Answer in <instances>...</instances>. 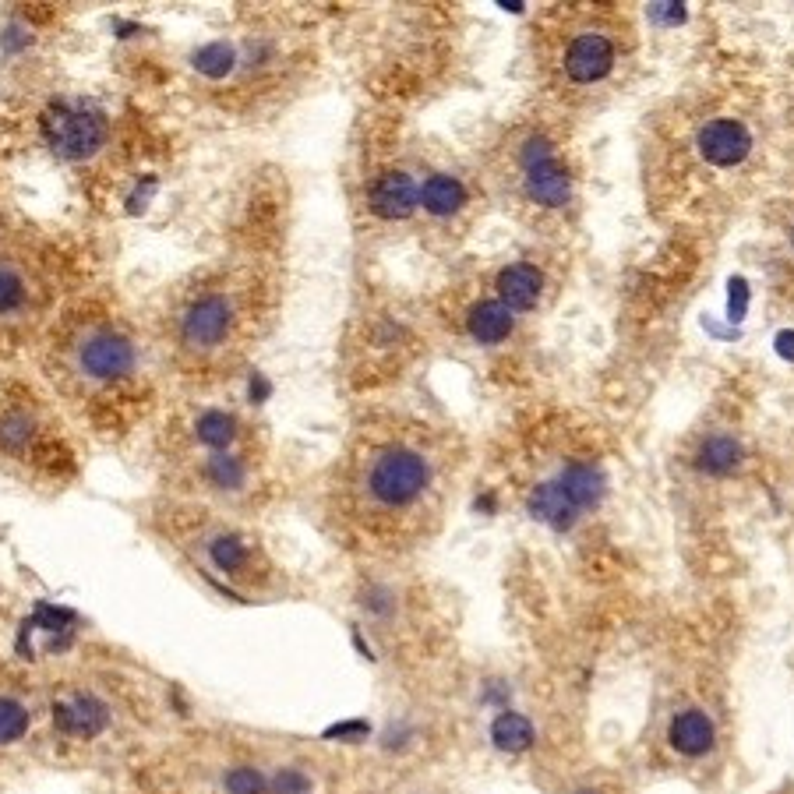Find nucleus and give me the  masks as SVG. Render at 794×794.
I'll return each mask as SVG.
<instances>
[{
    "label": "nucleus",
    "instance_id": "1",
    "mask_svg": "<svg viewBox=\"0 0 794 794\" xmlns=\"http://www.w3.org/2000/svg\"><path fill=\"white\" fill-rule=\"evenodd\" d=\"M39 131H43L46 145L53 156L68 159V163H82L92 159L106 142V117L96 106L85 103H50L39 117Z\"/></svg>",
    "mask_w": 794,
    "mask_h": 794
},
{
    "label": "nucleus",
    "instance_id": "2",
    "mask_svg": "<svg viewBox=\"0 0 794 794\" xmlns=\"http://www.w3.org/2000/svg\"><path fill=\"white\" fill-rule=\"evenodd\" d=\"M368 487H371V498L389 505V509L410 505L427 487V463L410 449H389L375 459V466H371Z\"/></svg>",
    "mask_w": 794,
    "mask_h": 794
},
{
    "label": "nucleus",
    "instance_id": "3",
    "mask_svg": "<svg viewBox=\"0 0 794 794\" xmlns=\"http://www.w3.org/2000/svg\"><path fill=\"white\" fill-rule=\"evenodd\" d=\"M78 368L92 382H117V378L131 375V368H135V343L110 329L89 332L82 339V346H78Z\"/></svg>",
    "mask_w": 794,
    "mask_h": 794
},
{
    "label": "nucleus",
    "instance_id": "4",
    "mask_svg": "<svg viewBox=\"0 0 794 794\" xmlns=\"http://www.w3.org/2000/svg\"><path fill=\"white\" fill-rule=\"evenodd\" d=\"M233 325V311L223 297H202L188 308V315L180 318V339L195 350H209V346L223 343L226 332Z\"/></svg>",
    "mask_w": 794,
    "mask_h": 794
},
{
    "label": "nucleus",
    "instance_id": "5",
    "mask_svg": "<svg viewBox=\"0 0 794 794\" xmlns=\"http://www.w3.org/2000/svg\"><path fill=\"white\" fill-rule=\"evenodd\" d=\"M50 717H53V727H57L60 735H68V738H96V735H103L106 724H110V706H106L99 696L78 692V696L53 703Z\"/></svg>",
    "mask_w": 794,
    "mask_h": 794
},
{
    "label": "nucleus",
    "instance_id": "6",
    "mask_svg": "<svg viewBox=\"0 0 794 794\" xmlns=\"http://www.w3.org/2000/svg\"><path fill=\"white\" fill-rule=\"evenodd\" d=\"M611 64H615V46H611L607 36H600V32H583V36H576L569 53H565V75L579 85L600 82V78L611 71Z\"/></svg>",
    "mask_w": 794,
    "mask_h": 794
},
{
    "label": "nucleus",
    "instance_id": "7",
    "mask_svg": "<svg viewBox=\"0 0 794 794\" xmlns=\"http://www.w3.org/2000/svg\"><path fill=\"white\" fill-rule=\"evenodd\" d=\"M752 149V135L745 131L742 120L720 117L710 120L703 131H699V152L703 159H710L713 166H735L749 156Z\"/></svg>",
    "mask_w": 794,
    "mask_h": 794
},
{
    "label": "nucleus",
    "instance_id": "8",
    "mask_svg": "<svg viewBox=\"0 0 794 794\" xmlns=\"http://www.w3.org/2000/svg\"><path fill=\"white\" fill-rule=\"evenodd\" d=\"M368 202H371V212H375V216H382V219H406L413 209H417L420 191H417V184H413V180L406 177V173L389 170V173H382V177H378L375 184H371Z\"/></svg>",
    "mask_w": 794,
    "mask_h": 794
},
{
    "label": "nucleus",
    "instance_id": "9",
    "mask_svg": "<svg viewBox=\"0 0 794 794\" xmlns=\"http://www.w3.org/2000/svg\"><path fill=\"white\" fill-rule=\"evenodd\" d=\"M713 738H717V731H713V720L703 710L678 713L667 727V742L682 756H706L713 749Z\"/></svg>",
    "mask_w": 794,
    "mask_h": 794
},
{
    "label": "nucleus",
    "instance_id": "10",
    "mask_svg": "<svg viewBox=\"0 0 794 794\" xmlns=\"http://www.w3.org/2000/svg\"><path fill=\"white\" fill-rule=\"evenodd\" d=\"M540 290H544V276L533 265L516 262L498 272V297L509 311H530L537 304Z\"/></svg>",
    "mask_w": 794,
    "mask_h": 794
},
{
    "label": "nucleus",
    "instance_id": "11",
    "mask_svg": "<svg viewBox=\"0 0 794 794\" xmlns=\"http://www.w3.org/2000/svg\"><path fill=\"white\" fill-rule=\"evenodd\" d=\"M526 191H530L533 202L547 205V209H562L569 202V173L555 163V159H544V163L526 166Z\"/></svg>",
    "mask_w": 794,
    "mask_h": 794
},
{
    "label": "nucleus",
    "instance_id": "12",
    "mask_svg": "<svg viewBox=\"0 0 794 794\" xmlns=\"http://www.w3.org/2000/svg\"><path fill=\"white\" fill-rule=\"evenodd\" d=\"M466 325H470V336L477 339V343L495 346V343H502V339H509L512 311L505 308L502 300H480L477 308L470 311V318H466Z\"/></svg>",
    "mask_w": 794,
    "mask_h": 794
},
{
    "label": "nucleus",
    "instance_id": "13",
    "mask_svg": "<svg viewBox=\"0 0 794 794\" xmlns=\"http://www.w3.org/2000/svg\"><path fill=\"white\" fill-rule=\"evenodd\" d=\"M558 487H562V495L569 498L576 509H590V505H597L600 495H604V477H600V470H593L590 463H572L569 470L562 473Z\"/></svg>",
    "mask_w": 794,
    "mask_h": 794
},
{
    "label": "nucleus",
    "instance_id": "14",
    "mask_svg": "<svg viewBox=\"0 0 794 794\" xmlns=\"http://www.w3.org/2000/svg\"><path fill=\"white\" fill-rule=\"evenodd\" d=\"M530 512L537 519H544L547 526H555V530H569V526L576 523L579 509L562 495V487L558 484H540L530 495Z\"/></svg>",
    "mask_w": 794,
    "mask_h": 794
},
{
    "label": "nucleus",
    "instance_id": "15",
    "mask_svg": "<svg viewBox=\"0 0 794 794\" xmlns=\"http://www.w3.org/2000/svg\"><path fill=\"white\" fill-rule=\"evenodd\" d=\"M420 202H424L427 212H435V216H452V212L463 209L466 191H463V184H459L456 177L435 173V177H431L424 188H420Z\"/></svg>",
    "mask_w": 794,
    "mask_h": 794
},
{
    "label": "nucleus",
    "instance_id": "16",
    "mask_svg": "<svg viewBox=\"0 0 794 794\" xmlns=\"http://www.w3.org/2000/svg\"><path fill=\"white\" fill-rule=\"evenodd\" d=\"M699 470L706 473H717V477H724V473H731L738 463H742V445L735 442V438H706L703 445H699V456H696Z\"/></svg>",
    "mask_w": 794,
    "mask_h": 794
},
{
    "label": "nucleus",
    "instance_id": "17",
    "mask_svg": "<svg viewBox=\"0 0 794 794\" xmlns=\"http://www.w3.org/2000/svg\"><path fill=\"white\" fill-rule=\"evenodd\" d=\"M491 742L502 752H526L533 745V724L523 713H502V717L491 724Z\"/></svg>",
    "mask_w": 794,
    "mask_h": 794
},
{
    "label": "nucleus",
    "instance_id": "18",
    "mask_svg": "<svg viewBox=\"0 0 794 794\" xmlns=\"http://www.w3.org/2000/svg\"><path fill=\"white\" fill-rule=\"evenodd\" d=\"M195 435H198V442H202V445L223 452V449H230V442L237 438V420H233L230 413H223V410H209V413H202V417H198Z\"/></svg>",
    "mask_w": 794,
    "mask_h": 794
},
{
    "label": "nucleus",
    "instance_id": "19",
    "mask_svg": "<svg viewBox=\"0 0 794 794\" xmlns=\"http://www.w3.org/2000/svg\"><path fill=\"white\" fill-rule=\"evenodd\" d=\"M191 64L205 78H226L233 71V64H237V50L230 43H205L202 50H195Z\"/></svg>",
    "mask_w": 794,
    "mask_h": 794
},
{
    "label": "nucleus",
    "instance_id": "20",
    "mask_svg": "<svg viewBox=\"0 0 794 794\" xmlns=\"http://www.w3.org/2000/svg\"><path fill=\"white\" fill-rule=\"evenodd\" d=\"M78 622V615L71 611V607H57V604H36L32 607V615L25 618V625L29 629H43V632H53V636H60V632H71Z\"/></svg>",
    "mask_w": 794,
    "mask_h": 794
},
{
    "label": "nucleus",
    "instance_id": "21",
    "mask_svg": "<svg viewBox=\"0 0 794 794\" xmlns=\"http://www.w3.org/2000/svg\"><path fill=\"white\" fill-rule=\"evenodd\" d=\"M29 731V710L18 699L0 696V745H15Z\"/></svg>",
    "mask_w": 794,
    "mask_h": 794
},
{
    "label": "nucleus",
    "instance_id": "22",
    "mask_svg": "<svg viewBox=\"0 0 794 794\" xmlns=\"http://www.w3.org/2000/svg\"><path fill=\"white\" fill-rule=\"evenodd\" d=\"M209 558L219 572H237L248 562V547L240 544V537H233V533H223V537H216L209 544Z\"/></svg>",
    "mask_w": 794,
    "mask_h": 794
},
{
    "label": "nucleus",
    "instance_id": "23",
    "mask_svg": "<svg viewBox=\"0 0 794 794\" xmlns=\"http://www.w3.org/2000/svg\"><path fill=\"white\" fill-rule=\"evenodd\" d=\"M205 477L212 480L223 491H233V487L244 484V463L237 456H226V452H216V456L205 463Z\"/></svg>",
    "mask_w": 794,
    "mask_h": 794
},
{
    "label": "nucleus",
    "instance_id": "24",
    "mask_svg": "<svg viewBox=\"0 0 794 794\" xmlns=\"http://www.w3.org/2000/svg\"><path fill=\"white\" fill-rule=\"evenodd\" d=\"M36 435V424H32L25 413H8V417H0V445L4 449H25Z\"/></svg>",
    "mask_w": 794,
    "mask_h": 794
},
{
    "label": "nucleus",
    "instance_id": "25",
    "mask_svg": "<svg viewBox=\"0 0 794 794\" xmlns=\"http://www.w3.org/2000/svg\"><path fill=\"white\" fill-rule=\"evenodd\" d=\"M25 304V279L11 265H0V318L15 315Z\"/></svg>",
    "mask_w": 794,
    "mask_h": 794
},
{
    "label": "nucleus",
    "instance_id": "26",
    "mask_svg": "<svg viewBox=\"0 0 794 794\" xmlns=\"http://www.w3.org/2000/svg\"><path fill=\"white\" fill-rule=\"evenodd\" d=\"M226 794H269V780L255 766H233L223 777Z\"/></svg>",
    "mask_w": 794,
    "mask_h": 794
},
{
    "label": "nucleus",
    "instance_id": "27",
    "mask_svg": "<svg viewBox=\"0 0 794 794\" xmlns=\"http://www.w3.org/2000/svg\"><path fill=\"white\" fill-rule=\"evenodd\" d=\"M269 794H311V777L297 766H283L269 780Z\"/></svg>",
    "mask_w": 794,
    "mask_h": 794
},
{
    "label": "nucleus",
    "instance_id": "28",
    "mask_svg": "<svg viewBox=\"0 0 794 794\" xmlns=\"http://www.w3.org/2000/svg\"><path fill=\"white\" fill-rule=\"evenodd\" d=\"M371 727L364 724V720H346V724H336L325 731V738H364Z\"/></svg>",
    "mask_w": 794,
    "mask_h": 794
},
{
    "label": "nucleus",
    "instance_id": "29",
    "mask_svg": "<svg viewBox=\"0 0 794 794\" xmlns=\"http://www.w3.org/2000/svg\"><path fill=\"white\" fill-rule=\"evenodd\" d=\"M745 300H749V290H745V279H735V283H731V322H742V315H745Z\"/></svg>",
    "mask_w": 794,
    "mask_h": 794
},
{
    "label": "nucleus",
    "instance_id": "30",
    "mask_svg": "<svg viewBox=\"0 0 794 794\" xmlns=\"http://www.w3.org/2000/svg\"><path fill=\"white\" fill-rule=\"evenodd\" d=\"M650 15L653 18H667V22H682L685 11H682V4H653Z\"/></svg>",
    "mask_w": 794,
    "mask_h": 794
},
{
    "label": "nucleus",
    "instance_id": "31",
    "mask_svg": "<svg viewBox=\"0 0 794 794\" xmlns=\"http://www.w3.org/2000/svg\"><path fill=\"white\" fill-rule=\"evenodd\" d=\"M777 350H780V357L794 360V332H780V336H777Z\"/></svg>",
    "mask_w": 794,
    "mask_h": 794
},
{
    "label": "nucleus",
    "instance_id": "32",
    "mask_svg": "<svg viewBox=\"0 0 794 794\" xmlns=\"http://www.w3.org/2000/svg\"><path fill=\"white\" fill-rule=\"evenodd\" d=\"M269 396V382H265V378H255V382H251V399H265Z\"/></svg>",
    "mask_w": 794,
    "mask_h": 794
},
{
    "label": "nucleus",
    "instance_id": "33",
    "mask_svg": "<svg viewBox=\"0 0 794 794\" xmlns=\"http://www.w3.org/2000/svg\"><path fill=\"white\" fill-rule=\"evenodd\" d=\"M579 794H593V791H579Z\"/></svg>",
    "mask_w": 794,
    "mask_h": 794
}]
</instances>
